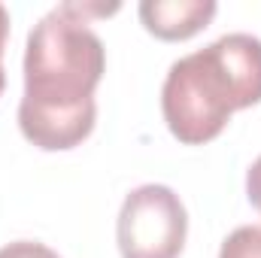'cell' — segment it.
I'll list each match as a JSON object with an SVG mask.
<instances>
[{
	"instance_id": "52a82bcc",
	"label": "cell",
	"mask_w": 261,
	"mask_h": 258,
	"mask_svg": "<svg viewBox=\"0 0 261 258\" xmlns=\"http://www.w3.org/2000/svg\"><path fill=\"white\" fill-rule=\"evenodd\" d=\"M246 194H249V203L261 213V155L252 161V167L246 173Z\"/></svg>"
},
{
	"instance_id": "277c9868",
	"label": "cell",
	"mask_w": 261,
	"mask_h": 258,
	"mask_svg": "<svg viewBox=\"0 0 261 258\" xmlns=\"http://www.w3.org/2000/svg\"><path fill=\"white\" fill-rule=\"evenodd\" d=\"M137 12L149 34H155L158 40L176 43V40L195 37L197 31L210 24V18L216 15V3L213 0H143Z\"/></svg>"
},
{
	"instance_id": "6da1fadb",
	"label": "cell",
	"mask_w": 261,
	"mask_h": 258,
	"mask_svg": "<svg viewBox=\"0 0 261 258\" xmlns=\"http://www.w3.org/2000/svg\"><path fill=\"white\" fill-rule=\"evenodd\" d=\"M103 70L107 52L88 18L73 3L46 12L28 34L24 94L18 104L21 134L46 152L79 146L94 131V88Z\"/></svg>"
},
{
	"instance_id": "8992f818",
	"label": "cell",
	"mask_w": 261,
	"mask_h": 258,
	"mask_svg": "<svg viewBox=\"0 0 261 258\" xmlns=\"http://www.w3.org/2000/svg\"><path fill=\"white\" fill-rule=\"evenodd\" d=\"M0 258H61L55 249L37 243V240H15L0 249Z\"/></svg>"
},
{
	"instance_id": "7a4b0ae2",
	"label": "cell",
	"mask_w": 261,
	"mask_h": 258,
	"mask_svg": "<svg viewBox=\"0 0 261 258\" xmlns=\"http://www.w3.org/2000/svg\"><path fill=\"white\" fill-rule=\"evenodd\" d=\"M261 100V40L225 34L216 43L173 61L161 88V110L170 134L200 146L216 140L231 113Z\"/></svg>"
},
{
	"instance_id": "5b68a950",
	"label": "cell",
	"mask_w": 261,
	"mask_h": 258,
	"mask_svg": "<svg viewBox=\"0 0 261 258\" xmlns=\"http://www.w3.org/2000/svg\"><path fill=\"white\" fill-rule=\"evenodd\" d=\"M219 258H261V225H243L231 231L219 249Z\"/></svg>"
},
{
	"instance_id": "3957f363",
	"label": "cell",
	"mask_w": 261,
	"mask_h": 258,
	"mask_svg": "<svg viewBox=\"0 0 261 258\" xmlns=\"http://www.w3.org/2000/svg\"><path fill=\"white\" fill-rule=\"evenodd\" d=\"M189 234V216L179 194L149 183L125 197L116 237L122 258H179Z\"/></svg>"
},
{
	"instance_id": "ba28073f",
	"label": "cell",
	"mask_w": 261,
	"mask_h": 258,
	"mask_svg": "<svg viewBox=\"0 0 261 258\" xmlns=\"http://www.w3.org/2000/svg\"><path fill=\"white\" fill-rule=\"evenodd\" d=\"M6 37H9V12L0 3V91L6 85V73H3V46H6Z\"/></svg>"
}]
</instances>
